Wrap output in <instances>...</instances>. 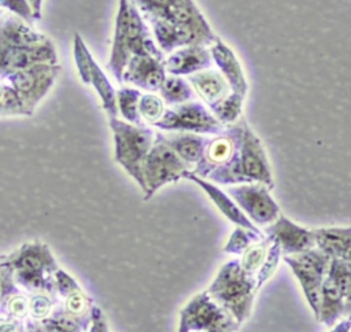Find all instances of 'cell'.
Instances as JSON below:
<instances>
[{"label": "cell", "mask_w": 351, "mask_h": 332, "mask_svg": "<svg viewBox=\"0 0 351 332\" xmlns=\"http://www.w3.org/2000/svg\"><path fill=\"white\" fill-rule=\"evenodd\" d=\"M56 49L44 34L19 16L0 19V75H12L34 64H56Z\"/></svg>", "instance_id": "cell-1"}, {"label": "cell", "mask_w": 351, "mask_h": 332, "mask_svg": "<svg viewBox=\"0 0 351 332\" xmlns=\"http://www.w3.org/2000/svg\"><path fill=\"white\" fill-rule=\"evenodd\" d=\"M140 55L166 56L158 48L145 19L134 3L132 0H119L108 60V69L119 84L128 62Z\"/></svg>", "instance_id": "cell-2"}, {"label": "cell", "mask_w": 351, "mask_h": 332, "mask_svg": "<svg viewBox=\"0 0 351 332\" xmlns=\"http://www.w3.org/2000/svg\"><path fill=\"white\" fill-rule=\"evenodd\" d=\"M217 185H237L259 182L270 189L274 187L270 163L261 139L250 125L244 123L239 147L232 159L215 169L206 178Z\"/></svg>", "instance_id": "cell-3"}, {"label": "cell", "mask_w": 351, "mask_h": 332, "mask_svg": "<svg viewBox=\"0 0 351 332\" xmlns=\"http://www.w3.org/2000/svg\"><path fill=\"white\" fill-rule=\"evenodd\" d=\"M143 18L166 21L189 36L192 44L211 45L217 38L195 0H132Z\"/></svg>", "instance_id": "cell-4"}, {"label": "cell", "mask_w": 351, "mask_h": 332, "mask_svg": "<svg viewBox=\"0 0 351 332\" xmlns=\"http://www.w3.org/2000/svg\"><path fill=\"white\" fill-rule=\"evenodd\" d=\"M206 291L241 324L251 314L258 288L255 280L243 270L239 259L234 258L219 268Z\"/></svg>", "instance_id": "cell-5"}, {"label": "cell", "mask_w": 351, "mask_h": 332, "mask_svg": "<svg viewBox=\"0 0 351 332\" xmlns=\"http://www.w3.org/2000/svg\"><path fill=\"white\" fill-rule=\"evenodd\" d=\"M114 133L115 161L144 189L143 165L154 144L155 130L148 125H133L123 119L110 118Z\"/></svg>", "instance_id": "cell-6"}, {"label": "cell", "mask_w": 351, "mask_h": 332, "mask_svg": "<svg viewBox=\"0 0 351 332\" xmlns=\"http://www.w3.org/2000/svg\"><path fill=\"white\" fill-rule=\"evenodd\" d=\"M239 327L234 317L203 291L181 309L177 332H236Z\"/></svg>", "instance_id": "cell-7"}, {"label": "cell", "mask_w": 351, "mask_h": 332, "mask_svg": "<svg viewBox=\"0 0 351 332\" xmlns=\"http://www.w3.org/2000/svg\"><path fill=\"white\" fill-rule=\"evenodd\" d=\"M189 170L192 169L155 132L154 144L143 165L144 200L151 199L166 184H174L184 178Z\"/></svg>", "instance_id": "cell-8"}, {"label": "cell", "mask_w": 351, "mask_h": 332, "mask_svg": "<svg viewBox=\"0 0 351 332\" xmlns=\"http://www.w3.org/2000/svg\"><path fill=\"white\" fill-rule=\"evenodd\" d=\"M160 132H186L196 134H218L223 125L213 115L210 108L197 100L166 107L162 118L154 123Z\"/></svg>", "instance_id": "cell-9"}, {"label": "cell", "mask_w": 351, "mask_h": 332, "mask_svg": "<svg viewBox=\"0 0 351 332\" xmlns=\"http://www.w3.org/2000/svg\"><path fill=\"white\" fill-rule=\"evenodd\" d=\"M282 259L300 284L307 303L317 320L319 292L328 273L330 258L314 247L298 255H285Z\"/></svg>", "instance_id": "cell-10"}, {"label": "cell", "mask_w": 351, "mask_h": 332, "mask_svg": "<svg viewBox=\"0 0 351 332\" xmlns=\"http://www.w3.org/2000/svg\"><path fill=\"white\" fill-rule=\"evenodd\" d=\"M270 191L269 187L259 182L237 184L226 188V193L255 226L270 225L281 213Z\"/></svg>", "instance_id": "cell-11"}, {"label": "cell", "mask_w": 351, "mask_h": 332, "mask_svg": "<svg viewBox=\"0 0 351 332\" xmlns=\"http://www.w3.org/2000/svg\"><path fill=\"white\" fill-rule=\"evenodd\" d=\"M60 67L58 64L43 63L8 75L10 86L19 96L27 114H30L37 103L47 95L55 82Z\"/></svg>", "instance_id": "cell-12"}, {"label": "cell", "mask_w": 351, "mask_h": 332, "mask_svg": "<svg viewBox=\"0 0 351 332\" xmlns=\"http://www.w3.org/2000/svg\"><path fill=\"white\" fill-rule=\"evenodd\" d=\"M244 123L245 119L241 117L237 122L225 126L221 133L210 137L202 159L191 171L197 177L207 178L215 169L226 165L239 147Z\"/></svg>", "instance_id": "cell-13"}, {"label": "cell", "mask_w": 351, "mask_h": 332, "mask_svg": "<svg viewBox=\"0 0 351 332\" xmlns=\"http://www.w3.org/2000/svg\"><path fill=\"white\" fill-rule=\"evenodd\" d=\"M74 59L82 82L90 84L101 99L103 108L107 111L110 118L118 117L117 108V91L110 84L103 70L97 66L88 48L85 47L80 34H74Z\"/></svg>", "instance_id": "cell-14"}, {"label": "cell", "mask_w": 351, "mask_h": 332, "mask_svg": "<svg viewBox=\"0 0 351 332\" xmlns=\"http://www.w3.org/2000/svg\"><path fill=\"white\" fill-rule=\"evenodd\" d=\"M281 255L277 243L265 235L240 255L239 262L243 270L255 280L256 288L259 289L273 276Z\"/></svg>", "instance_id": "cell-15"}, {"label": "cell", "mask_w": 351, "mask_h": 332, "mask_svg": "<svg viewBox=\"0 0 351 332\" xmlns=\"http://www.w3.org/2000/svg\"><path fill=\"white\" fill-rule=\"evenodd\" d=\"M166 75L165 56L140 55L133 56L128 62L121 77V84H126L144 92L156 93Z\"/></svg>", "instance_id": "cell-16"}, {"label": "cell", "mask_w": 351, "mask_h": 332, "mask_svg": "<svg viewBox=\"0 0 351 332\" xmlns=\"http://www.w3.org/2000/svg\"><path fill=\"white\" fill-rule=\"evenodd\" d=\"M262 232L277 243L282 257L298 255L315 247L313 229L298 225L282 213Z\"/></svg>", "instance_id": "cell-17"}, {"label": "cell", "mask_w": 351, "mask_h": 332, "mask_svg": "<svg viewBox=\"0 0 351 332\" xmlns=\"http://www.w3.org/2000/svg\"><path fill=\"white\" fill-rule=\"evenodd\" d=\"M213 59L208 47L200 44L184 45L165 56V69L167 74L188 77L202 70L210 69Z\"/></svg>", "instance_id": "cell-18"}, {"label": "cell", "mask_w": 351, "mask_h": 332, "mask_svg": "<svg viewBox=\"0 0 351 332\" xmlns=\"http://www.w3.org/2000/svg\"><path fill=\"white\" fill-rule=\"evenodd\" d=\"M208 49L211 54L213 64H215L217 70L223 75V78L230 86V91L233 93L247 96L248 81L234 51L228 44H225L218 36L214 40V43L208 47Z\"/></svg>", "instance_id": "cell-19"}, {"label": "cell", "mask_w": 351, "mask_h": 332, "mask_svg": "<svg viewBox=\"0 0 351 332\" xmlns=\"http://www.w3.org/2000/svg\"><path fill=\"white\" fill-rule=\"evenodd\" d=\"M47 262H52V258L45 246L25 244L10 263L15 266L18 277L23 278L26 285L40 288L45 285L43 269Z\"/></svg>", "instance_id": "cell-20"}, {"label": "cell", "mask_w": 351, "mask_h": 332, "mask_svg": "<svg viewBox=\"0 0 351 332\" xmlns=\"http://www.w3.org/2000/svg\"><path fill=\"white\" fill-rule=\"evenodd\" d=\"M184 178H186V180L192 181L193 184H196L197 187H200L204 191V193L210 198V200L217 206V209L221 211V214L223 217H226L232 224H234V226H243L247 229L258 230V226H255L248 220V217L240 210V207L236 204V202L223 189H221L217 184H214L206 178L197 177L191 170L184 174Z\"/></svg>", "instance_id": "cell-21"}, {"label": "cell", "mask_w": 351, "mask_h": 332, "mask_svg": "<svg viewBox=\"0 0 351 332\" xmlns=\"http://www.w3.org/2000/svg\"><path fill=\"white\" fill-rule=\"evenodd\" d=\"M186 80L193 88V92L200 97L202 103L207 107L214 106L223 97H226L232 91L223 75L217 69H206L192 75H188Z\"/></svg>", "instance_id": "cell-22"}, {"label": "cell", "mask_w": 351, "mask_h": 332, "mask_svg": "<svg viewBox=\"0 0 351 332\" xmlns=\"http://www.w3.org/2000/svg\"><path fill=\"white\" fill-rule=\"evenodd\" d=\"M163 141L191 167L193 169L203 156L210 137L204 134L186 132H158Z\"/></svg>", "instance_id": "cell-23"}, {"label": "cell", "mask_w": 351, "mask_h": 332, "mask_svg": "<svg viewBox=\"0 0 351 332\" xmlns=\"http://www.w3.org/2000/svg\"><path fill=\"white\" fill-rule=\"evenodd\" d=\"M315 248L330 259L344 258L351 248V226L313 229Z\"/></svg>", "instance_id": "cell-24"}, {"label": "cell", "mask_w": 351, "mask_h": 332, "mask_svg": "<svg viewBox=\"0 0 351 332\" xmlns=\"http://www.w3.org/2000/svg\"><path fill=\"white\" fill-rule=\"evenodd\" d=\"M340 317H344V296L335 283L326 276L319 292L317 321L332 328Z\"/></svg>", "instance_id": "cell-25"}, {"label": "cell", "mask_w": 351, "mask_h": 332, "mask_svg": "<svg viewBox=\"0 0 351 332\" xmlns=\"http://www.w3.org/2000/svg\"><path fill=\"white\" fill-rule=\"evenodd\" d=\"M159 96L166 107H173L195 100V92L189 81L184 77L167 74L159 88Z\"/></svg>", "instance_id": "cell-26"}, {"label": "cell", "mask_w": 351, "mask_h": 332, "mask_svg": "<svg viewBox=\"0 0 351 332\" xmlns=\"http://www.w3.org/2000/svg\"><path fill=\"white\" fill-rule=\"evenodd\" d=\"M141 91L129 85H123L117 91V108L123 121L133 125H145L138 112V100Z\"/></svg>", "instance_id": "cell-27"}, {"label": "cell", "mask_w": 351, "mask_h": 332, "mask_svg": "<svg viewBox=\"0 0 351 332\" xmlns=\"http://www.w3.org/2000/svg\"><path fill=\"white\" fill-rule=\"evenodd\" d=\"M244 100L245 96L230 92L226 97H223L222 100H219L208 108L223 126H228L237 122L243 117Z\"/></svg>", "instance_id": "cell-28"}, {"label": "cell", "mask_w": 351, "mask_h": 332, "mask_svg": "<svg viewBox=\"0 0 351 332\" xmlns=\"http://www.w3.org/2000/svg\"><path fill=\"white\" fill-rule=\"evenodd\" d=\"M265 236V233L258 229V230H252V229H247L243 226H236L226 244L223 246L222 251L225 254H233V255H241L251 244H254L255 241L261 240Z\"/></svg>", "instance_id": "cell-29"}, {"label": "cell", "mask_w": 351, "mask_h": 332, "mask_svg": "<svg viewBox=\"0 0 351 332\" xmlns=\"http://www.w3.org/2000/svg\"><path fill=\"white\" fill-rule=\"evenodd\" d=\"M165 110L166 104L159 95L151 92L141 93L138 100V112L145 125L154 126V123H156L162 118Z\"/></svg>", "instance_id": "cell-30"}, {"label": "cell", "mask_w": 351, "mask_h": 332, "mask_svg": "<svg viewBox=\"0 0 351 332\" xmlns=\"http://www.w3.org/2000/svg\"><path fill=\"white\" fill-rule=\"evenodd\" d=\"M326 276L335 283L341 295L346 296L351 291V262L344 258H333L329 262Z\"/></svg>", "instance_id": "cell-31"}, {"label": "cell", "mask_w": 351, "mask_h": 332, "mask_svg": "<svg viewBox=\"0 0 351 332\" xmlns=\"http://www.w3.org/2000/svg\"><path fill=\"white\" fill-rule=\"evenodd\" d=\"M0 7L12 11L26 22H32L34 19L27 0H0Z\"/></svg>", "instance_id": "cell-32"}, {"label": "cell", "mask_w": 351, "mask_h": 332, "mask_svg": "<svg viewBox=\"0 0 351 332\" xmlns=\"http://www.w3.org/2000/svg\"><path fill=\"white\" fill-rule=\"evenodd\" d=\"M51 309V303L44 296H36L34 300L32 299V313L36 318H40L48 313Z\"/></svg>", "instance_id": "cell-33"}, {"label": "cell", "mask_w": 351, "mask_h": 332, "mask_svg": "<svg viewBox=\"0 0 351 332\" xmlns=\"http://www.w3.org/2000/svg\"><path fill=\"white\" fill-rule=\"evenodd\" d=\"M90 332H107L106 322L103 320L100 309H93V327Z\"/></svg>", "instance_id": "cell-34"}, {"label": "cell", "mask_w": 351, "mask_h": 332, "mask_svg": "<svg viewBox=\"0 0 351 332\" xmlns=\"http://www.w3.org/2000/svg\"><path fill=\"white\" fill-rule=\"evenodd\" d=\"M329 332H351V316H344V318L335 324Z\"/></svg>", "instance_id": "cell-35"}, {"label": "cell", "mask_w": 351, "mask_h": 332, "mask_svg": "<svg viewBox=\"0 0 351 332\" xmlns=\"http://www.w3.org/2000/svg\"><path fill=\"white\" fill-rule=\"evenodd\" d=\"M29 5L32 8L33 16L34 19H40L41 18V5H43V0H27Z\"/></svg>", "instance_id": "cell-36"}, {"label": "cell", "mask_w": 351, "mask_h": 332, "mask_svg": "<svg viewBox=\"0 0 351 332\" xmlns=\"http://www.w3.org/2000/svg\"><path fill=\"white\" fill-rule=\"evenodd\" d=\"M344 316H351V291L344 299Z\"/></svg>", "instance_id": "cell-37"}, {"label": "cell", "mask_w": 351, "mask_h": 332, "mask_svg": "<svg viewBox=\"0 0 351 332\" xmlns=\"http://www.w3.org/2000/svg\"><path fill=\"white\" fill-rule=\"evenodd\" d=\"M4 91H5V84H1V82H0V100H1V97H3V95H4Z\"/></svg>", "instance_id": "cell-38"}, {"label": "cell", "mask_w": 351, "mask_h": 332, "mask_svg": "<svg viewBox=\"0 0 351 332\" xmlns=\"http://www.w3.org/2000/svg\"><path fill=\"white\" fill-rule=\"evenodd\" d=\"M344 259H347L348 262H351V248L348 250V252H347V255L344 257Z\"/></svg>", "instance_id": "cell-39"}]
</instances>
